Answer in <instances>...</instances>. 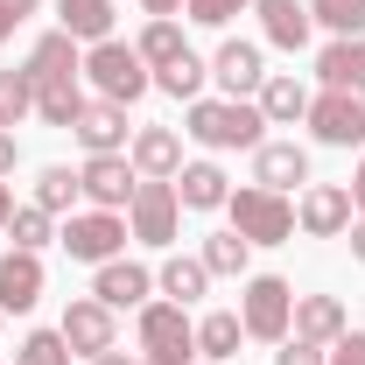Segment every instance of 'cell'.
<instances>
[{"label": "cell", "mask_w": 365, "mask_h": 365, "mask_svg": "<svg viewBox=\"0 0 365 365\" xmlns=\"http://www.w3.org/2000/svg\"><path fill=\"white\" fill-rule=\"evenodd\" d=\"M182 134L197 148H260L267 140V113L253 98H190Z\"/></svg>", "instance_id": "cell-1"}, {"label": "cell", "mask_w": 365, "mask_h": 365, "mask_svg": "<svg viewBox=\"0 0 365 365\" xmlns=\"http://www.w3.org/2000/svg\"><path fill=\"white\" fill-rule=\"evenodd\" d=\"M225 211H232V232H239L246 246H288V239H295V204H288L281 190L246 182V190L225 197Z\"/></svg>", "instance_id": "cell-2"}, {"label": "cell", "mask_w": 365, "mask_h": 365, "mask_svg": "<svg viewBox=\"0 0 365 365\" xmlns=\"http://www.w3.org/2000/svg\"><path fill=\"white\" fill-rule=\"evenodd\" d=\"M140 359L148 365H197V323L182 302H140Z\"/></svg>", "instance_id": "cell-3"}, {"label": "cell", "mask_w": 365, "mask_h": 365, "mask_svg": "<svg viewBox=\"0 0 365 365\" xmlns=\"http://www.w3.org/2000/svg\"><path fill=\"white\" fill-rule=\"evenodd\" d=\"M85 78L98 85V98H113V106H134L140 91L155 85V71L140 63V49L134 43H113V36L85 49Z\"/></svg>", "instance_id": "cell-4"}, {"label": "cell", "mask_w": 365, "mask_h": 365, "mask_svg": "<svg viewBox=\"0 0 365 365\" xmlns=\"http://www.w3.org/2000/svg\"><path fill=\"white\" fill-rule=\"evenodd\" d=\"M239 323H246V337L281 344V337H288V323H295V288H288L281 274H253V281H246V295H239Z\"/></svg>", "instance_id": "cell-5"}, {"label": "cell", "mask_w": 365, "mask_h": 365, "mask_svg": "<svg viewBox=\"0 0 365 365\" xmlns=\"http://www.w3.org/2000/svg\"><path fill=\"white\" fill-rule=\"evenodd\" d=\"M176 225H182V197H176V182L140 176L134 204H127V239H140V246H176Z\"/></svg>", "instance_id": "cell-6"}, {"label": "cell", "mask_w": 365, "mask_h": 365, "mask_svg": "<svg viewBox=\"0 0 365 365\" xmlns=\"http://www.w3.org/2000/svg\"><path fill=\"white\" fill-rule=\"evenodd\" d=\"M56 239H63V253H71V260L106 267V260H120V246H127V211H78Z\"/></svg>", "instance_id": "cell-7"}, {"label": "cell", "mask_w": 365, "mask_h": 365, "mask_svg": "<svg viewBox=\"0 0 365 365\" xmlns=\"http://www.w3.org/2000/svg\"><path fill=\"white\" fill-rule=\"evenodd\" d=\"M309 134H317L323 148H365V98L323 85L317 98H309Z\"/></svg>", "instance_id": "cell-8"}, {"label": "cell", "mask_w": 365, "mask_h": 365, "mask_svg": "<svg viewBox=\"0 0 365 365\" xmlns=\"http://www.w3.org/2000/svg\"><path fill=\"white\" fill-rule=\"evenodd\" d=\"M56 330H63L71 359H106V351H120V323H113V309H106L98 295H85V302H71Z\"/></svg>", "instance_id": "cell-9"}, {"label": "cell", "mask_w": 365, "mask_h": 365, "mask_svg": "<svg viewBox=\"0 0 365 365\" xmlns=\"http://www.w3.org/2000/svg\"><path fill=\"white\" fill-rule=\"evenodd\" d=\"M78 190H85L91 211H127V204H134V190H140V176H134V162H127V155H85Z\"/></svg>", "instance_id": "cell-10"}, {"label": "cell", "mask_w": 365, "mask_h": 365, "mask_svg": "<svg viewBox=\"0 0 365 365\" xmlns=\"http://www.w3.org/2000/svg\"><path fill=\"white\" fill-rule=\"evenodd\" d=\"M295 225L309 232V239H344L351 232V190L344 182H309L295 197Z\"/></svg>", "instance_id": "cell-11"}, {"label": "cell", "mask_w": 365, "mask_h": 365, "mask_svg": "<svg viewBox=\"0 0 365 365\" xmlns=\"http://www.w3.org/2000/svg\"><path fill=\"white\" fill-rule=\"evenodd\" d=\"M43 302V253H0V317H29Z\"/></svg>", "instance_id": "cell-12"}, {"label": "cell", "mask_w": 365, "mask_h": 365, "mask_svg": "<svg viewBox=\"0 0 365 365\" xmlns=\"http://www.w3.org/2000/svg\"><path fill=\"white\" fill-rule=\"evenodd\" d=\"M127 162H134V176L176 182V169H182V134H176V127H134V140H127Z\"/></svg>", "instance_id": "cell-13"}, {"label": "cell", "mask_w": 365, "mask_h": 365, "mask_svg": "<svg viewBox=\"0 0 365 365\" xmlns=\"http://www.w3.org/2000/svg\"><path fill=\"white\" fill-rule=\"evenodd\" d=\"M91 295L120 317V309H140V302H155V274L140 267V260H106L98 281H91Z\"/></svg>", "instance_id": "cell-14"}, {"label": "cell", "mask_w": 365, "mask_h": 365, "mask_svg": "<svg viewBox=\"0 0 365 365\" xmlns=\"http://www.w3.org/2000/svg\"><path fill=\"white\" fill-rule=\"evenodd\" d=\"M71 134L85 140V155H127V106H113V98H85V113H78V127Z\"/></svg>", "instance_id": "cell-15"}, {"label": "cell", "mask_w": 365, "mask_h": 365, "mask_svg": "<svg viewBox=\"0 0 365 365\" xmlns=\"http://www.w3.org/2000/svg\"><path fill=\"white\" fill-rule=\"evenodd\" d=\"M211 78L225 85V98H253V91L267 85V56H260V43H218Z\"/></svg>", "instance_id": "cell-16"}, {"label": "cell", "mask_w": 365, "mask_h": 365, "mask_svg": "<svg viewBox=\"0 0 365 365\" xmlns=\"http://www.w3.org/2000/svg\"><path fill=\"white\" fill-rule=\"evenodd\" d=\"M253 182L288 197V190H302V182H309V155H302L295 140H260V148H253Z\"/></svg>", "instance_id": "cell-17"}, {"label": "cell", "mask_w": 365, "mask_h": 365, "mask_svg": "<svg viewBox=\"0 0 365 365\" xmlns=\"http://www.w3.org/2000/svg\"><path fill=\"white\" fill-rule=\"evenodd\" d=\"M351 330V317H344V302L337 295H295V323H288V337H302V344H337Z\"/></svg>", "instance_id": "cell-18"}, {"label": "cell", "mask_w": 365, "mask_h": 365, "mask_svg": "<svg viewBox=\"0 0 365 365\" xmlns=\"http://www.w3.org/2000/svg\"><path fill=\"white\" fill-rule=\"evenodd\" d=\"M309 98H317V91L302 85L295 71H267V85L253 91V106L267 113V127H295V120H309Z\"/></svg>", "instance_id": "cell-19"}, {"label": "cell", "mask_w": 365, "mask_h": 365, "mask_svg": "<svg viewBox=\"0 0 365 365\" xmlns=\"http://www.w3.org/2000/svg\"><path fill=\"white\" fill-rule=\"evenodd\" d=\"M253 14H260V36H267L274 49H288V56L309 49V29H317V21H309L302 0H253Z\"/></svg>", "instance_id": "cell-20"}, {"label": "cell", "mask_w": 365, "mask_h": 365, "mask_svg": "<svg viewBox=\"0 0 365 365\" xmlns=\"http://www.w3.org/2000/svg\"><path fill=\"white\" fill-rule=\"evenodd\" d=\"M317 78L330 91H359L365 98V36H330L317 56Z\"/></svg>", "instance_id": "cell-21"}, {"label": "cell", "mask_w": 365, "mask_h": 365, "mask_svg": "<svg viewBox=\"0 0 365 365\" xmlns=\"http://www.w3.org/2000/svg\"><path fill=\"white\" fill-rule=\"evenodd\" d=\"M29 78H36V85H56V78H85V49L71 43L63 29H49V36H36V49H29Z\"/></svg>", "instance_id": "cell-22"}, {"label": "cell", "mask_w": 365, "mask_h": 365, "mask_svg": "<svg viewBox=\"0 0 365 365\" xmlns=\"http://www.w3.org/2000/svg\"><path fill=\"white\" fill-rule=\"evenodd\" d=\"M176 197H182V211H225L232 182H225L218 162H182L176 169Z\"/></svg>", "instance_id": "cell-23"}, {"label": "cell", "mask_w": 365, "mask_h": 365, "mask_svg": "<svg viewBox=\"0 0 365 365\" xmlns=\"http://www.w3.org/2000/svg\"><path fill=\"white\" fill-rule=\"evenodd\" d=\"M56 29L71 43H106L113 36V0H56Z\"/></svg>", "instance_id": "cell-24"}, {"label": "cell", "mask_w": 365, "mask_h": 365, "mask_svg": "<svg viewBox=\"0 0 365 365\" xmlns=\"http://www.w3.org/2000/svg\"><path fill=\"white\" fill-rule=\"evenodd\" d=\"M155 288H162L169 302H182V309H190V302L211 288V267H204L197 253H169V260H162V274H155Z\"/></svg>", "instance_id": "cell-25"}, {"label": "cell", "mask_w": 365, "mask_h": 365, "mask_svg": "<svg viewBox=\"0 0 365 365\" xmlns=\"http://www.w3.org/2000/svg\"><path fill=\"white\" fill-rule=\"evenodd\" d=\"M78 113H85V91H78V78L36 85V120H43V127H78Z\"/></svg>", "instance_id": "cell-26"}, {"label": "cell", "mask_w": 365, "mask_h": 365, "mask_svg": "<svg viewBox=\"0 0 365 365\" xmlns=\"http://www.w3.org/2000/svg\"><path fill=\"white\" fill-rule=\"evenodd\" d=\"M239 337H246V323H239V309H211V317L197 323V351L211 365H225L232 351H239Z\"/></svg>", "instance_id": "cell-27"}, {"label": "cell", "mask_w": 365, "mask_h": 365, "mask_svg": "<svg viewBox=\"0 0 365 365\" xmlns=\"http://www.w3.org/2000/svg\"><path fill=\"white\" fill-rule=\"evenodd\" d=\"M204 78H211V63H204L197 49H182L176 63H162V71H155V85L169 91V98H182V106H190V98H204Z\"/></svg>", "instance_id": "cell-28"}, {"label": "cell", "mask_w": 365, "mask_h": 365, "mask_svg": "<svg viewBox=\"0 0 365 365\" xmlns=\"http://www.w3.org/2000/svg\"><path fill=\"white\" fill-rule=\"evenodd\" d=\"M204 267H211V281H239L246 274V260H253V246L239 239V232H211L204 239V253H197Z\"/></svg>", "instance_id": "cell-29"}, {"label": "cell", "mask_w": 365, "mask_h": 365, "mask_svg": "<svg viewBox=\"0 0 365 365\" xmlns=\"http://www.w3.org/2000/svg\"><path fill=\"white\" fill-rule=\"evenodd\" d=\"M29 113H36V78H29V63H21V71H0V134H14Z\"/></svg>", "instance_id": "cell-30"}, {"label": "cell", "mask_w": 365, "mask_h": 365, "mask_svg": "<svg viewBox=\"0 0 365 365\" xmlns=\"http://www.w3.org/2000/svg\"><path fill=\"white\" fill-rule=\"evenodd\" d=\"M134 49H140V63H148V71H162V63H176V56H182V49H190V43H182L176 14H169V21H148Z\"/></svg>", "instance_id": "cell-31"}, {"label": "cell", "mask_w": 365, "mask_h": 365, "mask_svg": "<svg viewBox=\"0 0 365 365\" xmlns=\"http://www.w3.org/2000/svg\"><path fill=\"white\" fill-rule=\"evenodd\" d=\"M7 239H14V246H21V253H43L49 239H56V218H49L43 204H21V211H14V218H7Z\"/></svg>", "instance_id": "cell-32"}, {"label": "cell", "mask_w": 365, "mask_h": 365, "mask_svg": "<svg viewBox=\"0 0 365 365\" xmlns=\"http://www.w3.org/2000/svg\"><path fill=\"white\" fill-rule=\"evenodd\" d=\"M78 197H85V190H78V169H63V162H49L43 176H36V204H43L49 218H56V211H71Z\"/></svg>", "instance_id": "cell-33"}, {"label": "cell", "mask_w": 365, "mask_h": 365, "mask_svg": "<svg viewBox=\"0 0 365 365\" xmlns=\"http://www.w3.org/2000/svg\"><path fill=\"white\" fill-rule=\"evenodd\" d=\"M309 21H323L330 36H365V0H309Z\"/></svg>", "instance_id": "cell-34"}, {"label": "cell", "mask_w": 365, "mask_h": 365, "mask_svg": "<svg viewBox=\"0 0 365 365\" xmlns=\"http://www.w3.org/2000/svg\"><path fill=\"white\" fill-rule=\"evenodd\" d=\"M14 365H71L63 330H29V337H21V351H14Z\"/></svg>", "instance_id": "cell-35"}, {"label": "cell", "mask_w": 365, "mask_h": 365, "mask_svg": "<svg viewBox=\"0 0 365 365\" xmlns=\"http://www.w3.org/2000/svg\"><path fill=\"white\" fill-rule=\"evenodd\" d=\"M239 7H253V0H182V14H190L197 29H225Z\"/></svg>", "instance_id": "cell-36"}, {"label": "cell", "mask_w": 365, "mask_h": 365, "mask_svg": "<svg viewBox=\"0 0 365 365\" xmlns=\"http://www.w3.org/2000/svg\"><path fill=\"white\" fill-rule=\"evenodd\" d=\"M36 14H43V0H0V43H7L14 29H29Z\"/></svg>", "instance_id": "cell-37"}, {"label": "cell", "mask_w": 365, "mask_h": 365, "mask_svg": "<svg viewBox=\"0 0 365 365\" xmlns=\"http://www.w3.org/2000/svg\"><path fill=\"white\" fill-rule=\"evenodd\" d=\"M323 365H365V330H344V337L323 351Z\"/></svg>", "instance_id": "cell-38"}, {"label": "cell", "mask_w": 365, "mask_h": 365, "mask_svg": "<svg viewBox=\"0 0 365 365\" xmlns=\"http://www.w3.org/2000/svg\"><path fill=\"white\" fill-rule=\"evenodd\" d=\"M274 365H323V344H302V337H281Z\"/></svg>", "instance_id": "cell-39"}, {"label": "cell", "mask_w": 365, "mask_h": 365, "mask_svg": "<svg viewBox=\"0 0 365 365\" xmlns=\"http://www.w3.org/2000/svg\"><path fill=\"white\" fill-rule=\"evenodd\" d=\"M14 162H21V140H14V134H0V176H14Z\"/></svg>", "instance_id": "cell-40"}, {"label": "cell", "mask_w": 365, "mask_h": 365, "mask_svg": "<svg viewBox=\"0 0 365 365\" xmlns=\"http://www.w3.org/2000/svg\"><path fill=\"white\" fill-rule=\"evenodd\" d=\"M148 7V21H169V14H182V0H140Z\"/></svg>", "instance_id": "cell-41"}, {"label": "cell", "mask_w": 365, "mask_h": 365, "mask_svg": "<svg viewBox=\"0 0 365 365\" xmlns=\"http://www.w3.org/2000/svg\"><path fill=\"white\" fill-rule=\"evenodd\" d=\"M351 211L365 218V155H359V176H351Z\"/></svg>", "instance_id": "cell-42"}, {"label": "cell", "mask_w": 365, "mask_h": 365, "mask_svg": "<svg viewBox=\"0 0 365 365\" xmlns=\"http://www.w3.org/2000/svg\"><path fill=\"white\" fill-rule=\"evenodd\" d=\"M351 253L365 260V218H351Z\"/></svg>", "instance_id": "cell-43"}, {"label": "cell", "mask_w": 365, "mask_h": 365, "mask_svg": "<svg viewBox=\"0 0 365 365\" xmlns=\"http://www.w3.org/2000/svg\"><path fill=\"white\" fill-rule=\"evenodd\" d=\"M7 218H14V190L0 182V225H7Z\"/></svg>", "instance_id": "cell-44"}, {"label": "cell", "mask_w": 365, "mask_h": 365, "mask_svg": "<svg viewBox=\"0 0 365 365\" xmlns=\"http://www.w3.org/2000/svg\"><path fill=\"white\" fill-rule=\"evenodd\" d=\"M91 365H148V359H120V351H106V359H91Z\"/></svg>", "instance_id": "cell-45"}, {"label": "cell", "mask_w": 365, "mask_h": 365, "mask_svg": "<svg viewBox=\"0 0 365 365\" xmlns=\"http://www.w3.org/2000/svg\"><path fill=\"white\" fill-rule=\"evenodd\" d=\"M204 365H211V359H204Z\"/></svg>", "instance_id": "cell-46"}]
</instances>
